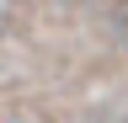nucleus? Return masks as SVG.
<instances>
[{
	"mask_svg": "<svg viewBox=\"0 0 128 123\" xmlns=\"http://www.w3.org/2000/svg\"><path fill=\"white\" fill-rule=\"evenodd\" d=\"M107 27H112L118 43H128V0H112L107 6Z\"/></svg>",
	"mask_w": 128,
	"mask_h": 123,
	"instance_id": "1",
	"label": "nucleus"
}]
</instances>
